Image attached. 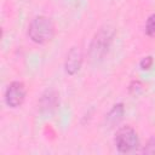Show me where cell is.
Returning a JSON list of instances; mask_svg holds the SVG:
<instances>
[{
	"instance_id": "obj_1",
	"label": "cell",
	"mask_w": 155,
	"mask_h": 155,
	"mask_svg": "<svg viewBox=\"0 0 155 155\" xmlns=\"http://www.w3.org/2000/svg\"><path fill=\"white\" fill-rule=\"evenodd\" d=\"M116 29L111 24H103L93 35L88 46V59L93 64H98L108 54L114 41Z\"/></svg>"
},
{
	"instance_id": "obj_2",
	"label": "cell",
	"mask_w": 155,
	"mask_h": 155,
	"mask_svg": "<svg viewBox=\"0 0 155 155\" xmlns=\"http://www.w3.org/2000/svg\"><path fill=\"white\" fill-rule=\"evenodd\" d=\"M54 34H56V25L53 21L44 15L35 16L30 21L27 30L28 38L38 45H44L50 42L54 38Z\"/></svg>"
},
{
	"instance_id": "obj_3",
	"label": "cell",
	"mask_w": 155,
	"mask_h": 155,
	"mask_svg": "<svg viewBox=\"0 0 155 155\" xmlns=\"http://www.w3.org/2000/svg\"><path fill=\"white\" fill-rule=\"evenodd\" d=\"M114 144L117 151L121 154L134 151L139 147V138L136 130L130 125L117 128L114 137Z\"/></svg>"
},
{
	"instance_id": "obj_4",
	"label": "cell",
	"mask_w": 155,
	"mask_h": 155,
	"mask_svg": "<svg viewBox=\"0 0 155 155\" xmlns=\"http://www.w3.org/2000/svg\"><path fill=\"white\" fill-rule=\"evenodd\" d=\"M27 97V87L22 81H12L5 90L4 101L8 108H19Z\"/></svg>"
},
{
	"instance_id": "obj_5",
	"label": "cell",
	"mask_w": 155,
	"mask_h": 155,
	"mask_svg": "<svg viewBox=\"0 0 155 155\" xmlns=\"http://www.w3.org/2000/svg\"><path fill=\"white\" fill-rule=\"evenodd\" d=\"M84 63V53L80 46H71L64 61V70L68 75H75L80 71Z\"/></svg>"
},
{
	"instance_id": "obj_6",
	"label": "cell",
	"mask_w": 155,
	"mask_h": 155,
	"mask_svg": "<svg viewBox=\"0 0 155 155\" xmlns=\"http://www.w3.org/2000/svg\"><path fill=\"white\" fill-rule=\"evenodd\" d=\"M58 93L54 90H46L39 99V110L41 114H51L59 104Z\"/></svg>"
},
{
	"instance_id": "obj_7",
	"label": "cell",
	"mask_w": 155,
	"mask_h": 155,
	"mask_svg": "<svg viewBox=\"0 0 155 155\" xmlns=\"http://www.w3.org/2000/svg\"><path fill=\"white\" fill-rule=\"evenodd\" d=\"M124 115H125L124 103H116V104L113 105V108L105 115V121L109 125V127H113V126L117 125L122 120Z\"/></svg>"
},
{
	"instance_id": "obj_8",
	"label": "cell",
	"mask_w": 155,
	"mask_h": 155,
	"mask_svg": "<svg viewBox=\"0 0 155 155\" xmlns=\"http://www.w3.org/2000/svg\"><path fill=\"white\" fill-rule=\"evenodd\" d=\"M145 34L148 36H155V13L150 15L145 22Z\"/></svg>"
},
{
	"instance_id": "obj_9",
	"label": "cell",
	"mask_w": 155,
	"mask_h": 155,
	"mask_svg": "<svg viewBox=\"0 0 155 155\" xmlns=\"http://www.w3.org/2000/svg\"><path fill=\"white\" fill-rule=\"evenodd\" d=\"M142 153L145 155H155V137H150L145 145L142 149Z\"/></svg>"
},
{
	"instance_id": "obj_10",
	"label": "cell",
	"mask_w": 155,
	"mask_h": 155,
	"mask_svg": "<svg viewBox=\"0 0 155 155\" xmlns=\"http://www.w3.org/2000/svg\"><path fill=\"white\" fill-rule=\"evenodd\" d=\"M154 64V57L153 56H145L139 61V68L142 70H150Z\"/></svg>"
},
{
	"instance_id": "obj_11",
	"label": "cell",
	"mask_w": 155,
	"mask_h": 155,
	"mask_svg": "<svg viewBox=\"0 0 155 155\" xmlns=\"http://www.w3.org/2000/svg\"><path fill=\"white\" fill-rule=\"evenodd\" d=\"M142 87H143V85H142L140 81L133 80V81H131V84L128 85V93L132 94V96H137V94L140 93Z\"/></svg>"
}]
</instances>
